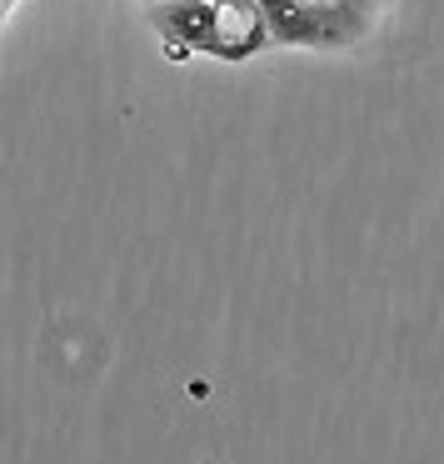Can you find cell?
I'll use <instances>...</instances> for the list:
<instances>
[{
  "label": "cell",
  "instance_id": "obj_1",
  "mask_svg": "<svg viewBox=\"0 0 444 464\" xmlns=\"http://www.w3.org/2000/svg\"><path fill=\"white\" fill-rule=\"evenodd\" d=\"M150 25L170 61L210 55L225 65H245L270 45L260 0H155Z\"/></svg>",
  "mask_w": 444,
  "mask_h": 464
},
{
  "label": "cell",
  "instance_id": "obj_2",
  "mask_svg": "<svg viewBox=\"0 0 444 464\" xmlns=\"http://www.w3.org/2000/svg\"><path fill=\"white\" fill-rule=\"evenodd\" d=\"M270 45L285 51H350L370 41L384 0H260Z\"/></svg>",
  "mask_w": 444,
  "mask_h": 464
},
{
  "label": "cell",
  "instance_id": "obj_3",
  "mask_svg": "<svg viewBox=\"0 0 444 464\" xmlns=\"http://www.w3.org/2000/svg\"><path fill=\"white\" fill-rule=\"evenodd\" d=\"M15 5H21V0H0V25L11 21V11H15Z\"/></svg>",
  "mask_w": 444,
  "mask_h": 464
}]
</instances>
